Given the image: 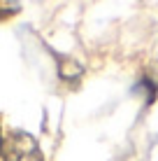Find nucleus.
I'll return each instance as SVG.
<instances>
[{
	"instance_id": "obj_1",
	"label": "nucleus",
	"mask_w": 158,
	"mask_h": 161,
	"mask_svg": "<svg viewBox=\"0 0 158 161\" xmlns=\"http://www.w3.org/2000/svg\"><path fill=\"white\" fill-rule=\"evenodd\" d=\"M0 154H3V161H44L37 142L28 133H21V131L9 133L0 142Z\"/></svg>"
},
{
	"instance_id": "obj_2",
	"label": "nucleus",
	"mask_w": 158,
	"mask_h": 161,
	"mask_svg": "<svg viewBox=\"0 0 158 161\" xmlns=\"http://www.w3.org/2000/svg\"><path fill=\"white\" fill-rule=\"evenodd\" d=\"M19 12V0H0V19Z\"/></svg>"
}]
</instances>
